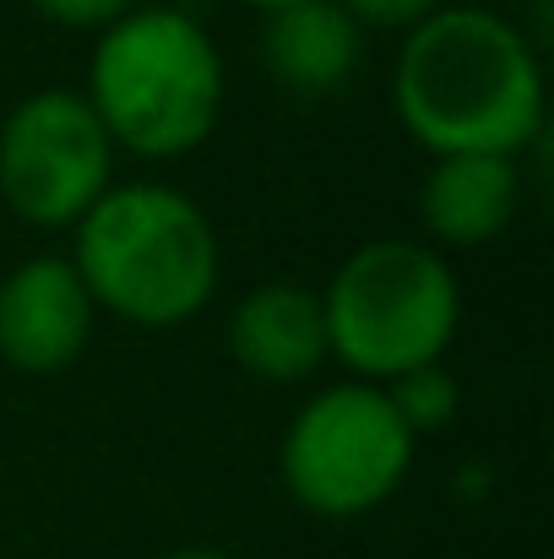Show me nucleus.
Listing matches in <instances>:
<instances>
[{"label": "nucleus", "mask_w": 554, "mask_h": 559, "mask_svg": "<svg viewBox=\"0 0 554 559\" xmlns=\"http://www.w3.org/2000/svg\"><path fill=\"white\" fill-rule=\"evenodd\" d=\"M228 359L267 385L310 380L327 354V316L321 294L299 283H261L228 316Z\"/></svg>", "instance_id": "8"}, {"label": "nucleus", "mask_w": 554, "mask_h": 559, "mask_svg": "<svg viewBox=\"0 0 554 559\" xmlns=\"http://www.w3.org/2000/svg\"><path fill=\"white\" fill-rule=\"evenodd\" d=\"M164 559H239V555H228V549H175Z\"/></svg>", "instance_id": "14"}, {"label": "nucleus", "mask_w": 554, "mask_h": 559, "mask_svg": "<svg viewBox=\"0 0 554 559\" xmlns=\"http://www.w3.org/2000/svg\"><path fill=\"white\" fill-rule=\"evenodd\" d=\"M380 391H386V402L397 407V418L408 424L413 440L446 429L457 418V407H462V385H457V374L446 370V365L408 370V374H397L391 385H380Z\"/></svg>", "instance_id": "11"}, {"label": "nucleus", "mask_w": 554, "mask_h": 559, "mask_svg": "<svg viewBox=\"0 0 554 559\" xmlns=\"http://www.w3.org/2000/svg\"><path fill=\"white\" fill-rule=\"evenodd\" d=\"M267 76L294 98H332L365 60V27L338 0H294L261 27Z\"/></svg>", "instance_id": "10"}, {"label": "nucleus", "mask_w": 554, "mask_h": 559, "mask_svg": "<svg viewBox=\"0 0 554 559\" xmlns=\"http://www.w3.org/2000/svg\"><path fill=\"white\" fill-rule=\"evenodd\" d=\"M98 326L76 266L66 255H27L0 277V359L16 374L71 370Z\"/></svg>", "instance_id": "7"}, {"label": "nucleus", "mask_w": 554, "mask_h": 559, "mask_svg": "<svg viewBox=\"0 0 554 559\" xmlns=\"http://www.w3.org/2000/svg\"><path fill=\"white\" fill-rule=\"evenodd\" d=\"M391 104L429 158H517L544 131V66L511 16L490 5H440L408 27L391 66Z\"/></svg>", "instance_id": "1"}, {"label": "nucleus", "mask_w": 554, "mask_h": 559, "mask_svg": "<svg viewBox=\"0 0 554 559\" xmlns=\"http://www.w3.org/2000/svg\"><path fill=\"white\" fill-rule=\"evenodd\" d=\"M115 186V142L76 87H38L0 120V201L33 228H76Z\"/></svg>", "instance_id": "6"}, {"label": "nucleus", "mask_w": 554, "mask_h": 559, "mask_svg": "<svg viewBox=\"0 0 554 559\" xmlns=\"http://www.w3.org/2000/svg\"><path fill=\"white\" fill-rule=\"evenodd\" d=\"M359 27H386V33H408L424 16H435L446 0H338Z\"/></svg>", "instance_id": "13"}, {"label": "nucleus", "mask_w": 554, "mask_h": 559, "mask_svg": "<svg viewBox=\"0 0 554 559\" xmlns=\"http://www.w3.org/2000/svg\"><path fill=\"white\" fill-rule=\"evenodd\" d=\"M228 71L212 33L180 5H137L98 33L82 98L115 153L185 158L223 115Z\"/></svg>", "instance_id": "3"}, {"label": "nucleus", "mask_w": 554, "mask_h": 559, "mask_svg": "<svg viewBox=\"0 0 554 559\" xmlns=\"http://www.w3.org/2000/svg\"><path fill=\"white\" fill-rule=\"evenodd\" d=\"M44 22L55 27H71V33H104L115 27L126 11H137L142 0H27Z\"/></svg>", "instance_id": "12"}, {"label": "nucleus", "mask_w": 554, "mask_h": 559, "mask_svg": "<svg viewBox=\"0 0 554 559\" xmlns=\"http://www.w3.org/2000/svg\"><path fill=\"white\" fill-rule=\"evenodd\" d=\"M327 354L365 385L440 365L462 326V283L424 239H369L321 288Z\"/></svg>", "instance_id": "4"}, {"label": "nucleus", "mask_w": 554, "mask_h": 559, "mask_svg": "<svg viewBox=\"0 0 554 559\" xmlns=\"http://www.w3.org/2000/svg\"><path fill=\"white\" fill-rule=\"evenodd\" d=\"M239 5H250V11H261V16H272V11H283V5H294V0H239Z\"/></svg>", "instance_id": "15"}, {"label": "nucleus", "mask_w": 554, "mask_h": 559, "mask_svg": "<svg viewBox=\"0 0 554 559\" xmlns=\"http://www.w3.org/2000/svg\"><path fill=\"white\" fill-rule=\"evenodd\" d=\"M413 467V435L380 385L338 380L316 391L283 429L278 478L288 500L321 522H354L386 506Z\"/></svg>", "instance_id": "5"}, {"label": "nucleus", "mask_w": 554, "mask_h": 559, "mask_svg": "<svg viewBox=\"0 0 554 559\" xmlns=\"http://www.w3.org/2000/svg\"><path fill=\"white\" fill-rule=\"evenodd\" d=\"M71 239L76 245L66 261L76 266L87 299L126 326L169 332L196 321L223 277L212 217L175 186H109L71 228Z\"/></svg>", "instance_id": "2"}, {"label": "nucleus", "mask_w": 554, "mask_h": 559, "mask_svg": "<svg viewBox=\"0 0 554 559\" xmlns=\"http://www.w3.org/2000/svg\"><path fill=\"white\" fill-rule=\"evenodd\" d=\"M522 201V169L517 158L495 153H451L429 158V175L419 186V223L429 245L440 250H479L500 239Z\"/></svg>", "instance_id": "9"}]
</instances>
